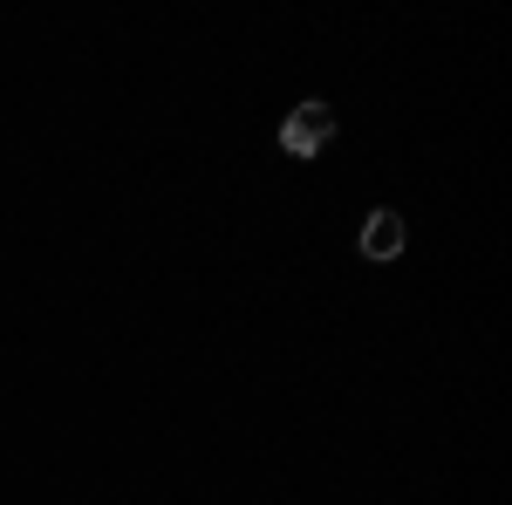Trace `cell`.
Returning a JSON list of instances; mask_svg holds the SVG:
<instances>
[{
	"mask_svg": "<svg viewBox=\"0 0 512 505\" xmlns=\"http://www.w3.org/2000/svg\"><path fill=\"white\" fill-rule=\"evenodd\" d=\"M328 137H335V110L328 103H301V110H287V123H280V151H294V157L328 151Z\"/></svg>",
	"mask_w": 512,
	"mask_h": 505,
	"instance_id": "obj_1",
	"label": "cell"
},
{
	"mask_svg": "<svg viewBox=\"0 0 512 505\" xmlns=\"http://www.w3.org/2000/svg\"><path fill=\"white\" fill-rule=\"evenodd\" d=\"M396 253H403V219L383 205L362 219V260H396Z\"/></svg>",
	"mask_w": 512,
	"mask_h": 505,
	"instance_id": "obj_2",
	"label": "cell"
}]
</instances>
